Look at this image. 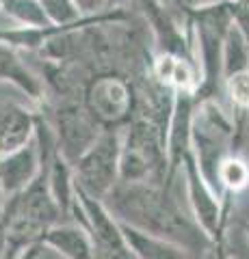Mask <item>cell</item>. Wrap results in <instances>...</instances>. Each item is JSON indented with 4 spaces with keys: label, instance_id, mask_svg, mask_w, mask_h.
<instances>
[{
    "label": "cell",
    "instance_id": "15",
    "mask_svg": "<svg viewBox=\"0 0 249 259\" xmlns=\"http://www.w3.org/2000/svg\"><path fill=\"white\" fill-rule=\"evenodd\" d=\"M0 15L15 26H48L50 20L39 0H0Z\"/></svg>",
    "mask_w": 249,
    "mask_h": 259
},
{
    "label": "cell",
    "instance_id": "17",
    "mask_svg": "<svg viewBox=\"0 0 249 259\" xmlns=\"http://www.w3.org/2000/svg\"><path fill=\"white\" fill-rule=\"evenodd\" d=\"M128 0H74V5L78 7L80 15H98V13H106L124 7Z\"/></svg>",
    "mask_w": 249,
    "mask_h": 259
},
{
    "label": "cell",
    "instance_id": "22",
    "mask_svg": "<svg viewBox=\"0 0 249 259\" xmlns=\"http://www.w3.org/2000/svg\"><path fill=\"white\" fill-rule=\"evenodd\" d=\"M243 231H245V236H247V240H249V221L243 225Z\"/></svg>",
    "mask_w": 249,
    "mask_h": 259
},
{
    "label": "cell",
    "instance_id": "25",
    "mask_svg": "<svg viewBox=\"0 0 249 259\" xmlns=\"http://www.w3.org/2000/svg\"><path fill=\"white\" fill-rule=\"evenodd\" d=\"M245 3H249V0H245Z\"/></svg>",
    "mask_w": 249,
    "mask_h": 259
},
{
    "label": "cell",
    "instance_id": "8",
    "mask_svg": "<svg viewBox=\"0 0 249 259\" xmlns=\"http://www.w3.org/2000/svg\"><path fill=\"white\" fill-rule=\"evenodd\" d=\"M39 108L35 104L3 100L0 97V156L15 151L35 139Z\"/></svg>",
    "mask_w": 249,
    "mask_h": 259
},
{
    "label": "cell",
    "instance_id": "13",
    "mask_svg": "<svg viewBox=\"0 0 249 259\" xmlns=\"http://www.w3.org/2000/svg\"><path fill=\"white\" fill-rule=\"evenodd\" d=\"M223 100L228 102V108L232 112L236 125V139L243 141L245 125L249 119V71H240L226 80L223 84Z\"/></svg>",
    "mask_w": 249,
    "mask_h": 259
},
{
    "label": "cell",
    "instance_id": "21",
    "mask_svg": "<svg viewBox=\"0 0 249 259\" xmlns=\"http://www.w3.org/2000/svg\"><path fill=\"white\" fill-rule=\"evenodd\" d=\"M5 205H7V194L3 190V186H0V221H3V214H5Z\"/></svg>",
    "mask_w": 249,
    "mask_h": 259
},
{
    "label": "cell",
    "instance_id": "14",
    "mask_svg": "<svg viewBox=\"0 0 249 259\" xmlns=\"http://www.w3.org/2000/svg\"><path fill=\"white\" fill-rule=\"evenodd\" d=\"M221 67H223V84H226V80L232 78L234 74L249 71V48H247L245 37L240 35L236 24H232V28L226 35V41H223Z\"/></svg>",
    "mask_w": 249,
    "mask_h": 259
},
{
    "label": "cell",
    "instance_id": "2",
    "mask_svg": "<svg viewBox=\"0 0 249 259\" xmlns=\"http://www.w3.org/2000/svg\"><path fill=\"white\" fill-rule=\"evenodd\" d=\"M234 7L232 3L219 0L215 5L202 7L189 13V24L193 30V46L202 71V84L197 89V102L202 100H223V67L221 50L228 30L234 24Z\"/></svg>",
    "mask_w": 249,
    "mask_h": 259
},
{
    "label": "cell",
    "instance_id": "10",
    "mask_svg": "<svg viewBox=\"0 0 249 259\" xmlns=\"http://www.w3.org/2000/svg\"><path fill=\"white\" fill-rule=\"evenodd\" d=\"M42 244L59 250L67 259H100L93 236L78 221H63L59 225L50 227L44 233Z\"/></svg>",
    "mask_w": 249,
    "mask_h": 259
},
{
    "label": "cell",
    "instance_id": "3",
    "mask_svg": "<svg viewBox=\"0 0 249 259\" xmlns=\"http://www.w3.org/2000/svg\"><path fill=\"white\" fill-rule=\"evenodd\" d=\"M52 127L57 149L72 164L98 141L104 132L91 117L83 100H44L37 106Z\"/></svg>",
    "mask_w": 249,
    "mask_h": 259
},
{
    "label": "cell",
    "instance_id": "11",
    "mask_svg": "<svg viewBox=\"0 0 249 259\" xmlns=\"http://www.w3.org/2000/svg\"><path fill=\"white\" fill-rule=\"evenodd\" d=\"M219 188L223 201V216L230 223L236 197L249 188V160L240 156V151H234L223 158L219 166Z\"/></svg>",
    "mask_w": 249,
    "mask_h": 259
},
{
    "label": "cell",
    "instance_id": "6",
    "mask_svg": "<svg viewBox=\"0 0 249 259\" xmlns=\"http://www.w3.org/2000/svg\"><path fill=\"white\" fill-rule=\"evenodd\" d=\"M180 182L184 184L187 203L197 225L206 231V236L212 240L215 246H228V225L230 223L223 216L221 197L208 186L204 175L199 173L193 153H189L182 160Z\"/></svg>",
    "mask_w": 249,
    "mask_h": 259
},
{
    "label": "cell",
    "instance_id": "23",
    "mask_svg": "<svg viewBox=\"0 0 249 259\" xmlns=\"http://www.w3.org/2000/svg\"><path fill=\"white\" fill-rule=\"evenodd\" d=\"M28 259H33V246L28 248Z\"/></svg>",
    "mask_w": 249,
    "mask_h": 259
},
{
    "label": "cell",
    "instance_id": "4",
    "mask_svg": "<svg viewBox=\"0 0 249 259\" xmlns=\"http://www.w3.org/2000/svg\"><path fill=\"white\" fill-rule=\"evenodd\" d=\"M83 102L102 130H124L134 112V80L122 74L91 76Z\"/></svg>",
    "mask_w": 249,
    "mask_h": 259
},
{
    "label": "cell",
    "instance_id": "18",
    "mask_svg": "<svg viewBox=\"0 0 249 259\" xmlns=\"http://www.w3.org/2000/svg\"><path fill=\"white\" fill-rule=\"evenodd\" d=\"M234 24L238 26L240 35L245 37L247 48H249V3H240L234 7Z\"/></svg>",
    "mask_w": 249,
    "mask_h": 259
},
{
    "label": "cell",
    "instance_id": "5",
    "mask_svg": "<svg viewBox=\"0 0 249 259\" xmlns=\"http://www.w3.org/2000/svg\"><path fill=\"white\" fill-rule=\"evenodd\" d=\"M122 130H104L89 149L74 162L76 186L91 197L106 201L119 184Z\"/></svg>",
    "mask_w": 249,
    "mask_h": 259
},
{
    "label": "cell",
    "instance_id": "24",
    "mask_svg": "<svg viewBox=\"0 0 249 259\" xmlns=\"http://www.w3.org/2000/svg\"><path fill=\"white\" fill-rule=\"evenodd\" d=\"M20 259H28V250H26V253H24V255H22Z\"/></svg>",
    "mask_w": 249,
    "mask_h": 259
},
{
    "label": "cell",
    "instance_id": "9",
    "mask_svg": "<svg viewBox=\"0 0 249 259\" xmlns=\"http://www.w3.org/2000/svg\"><path fill=\"white\" fill-rule=\"evenodd\" d=\"M0 84H11L18 89L35 106H39L46 97L42 78L33 69V65L26 63V54L5 44H0Z\"/></svg>",
    "mask_w": 249,
    "mask_h": 259
},
{
    "label": "cell",
    "instance_id": "12",
    "mask_svg": "<svg viewBox=\"0 0 249 259\" xmlns=\"http://www.w3.org/2000/svg\"><path fill=\"white\" fill-rule=\"evenodd\" d=\"M122 229L136 259H191L187 250L169 240L156 238L152 233L134 229V227L124 225V223H122Z\"/></svg>",
    "mask_w": 249,
    "mask_h": 259
},
{
    "label": "cell",
    "instance_id": "19",
    "mask_svg": "<svg viewBox=\"0 0 249 259\" xmlns=\"http://www.w3.org/2000/svg\"><path fill=\"white\" fill-rule=\"evenodd\" d=\"M33 259H67L65 255H61L59 250H54L50 246H46V244H35L33 246Z\"/></svg>",
    "mask_w": 249,
    "mask_h": 259
},
{
    "label": "cell",
    "instance_id": "16",
    "mask_svg": "<svg viewBox=\"0 0 249 259\" xmlns=\"http://www.w3.org/2000/svg\"><path fill=\"white\" fill-rule=\"evenodd\" d=\"M39 3H42L50 24H57V26H69L85 18L80 15L74 0H39Z\"/></svg>",
    "mask_w": 249,
    "mask_h": 259
},
{
    "label": "cell",
    "instance_id": "1",
    "mask_svg": "<svg viewBox=\"0 0 249 259\" xmlns=\"http://www.w3.org/2000/svg\"><path fill=\"white\" fill-rule=\"evenodd\" d=\"M106 205L119 223L173 242L191 259H204L215 246L191 209L182 207L175 184L119 182L106 197Z\"/></svg>",
    "mask_w": 249,
    "mask_h": 259
},
{
    "label": "cell",
    "instance_id": "7",
    "mask_svg": "<svg viewBox=\"0 0 249 259\" xmlns=\"http://www.w3.org/2000/svg\"><path fill=\"white\" fill-rule=\"evenodd\" d=\"M44 171V156L39 143L33 139L24 147L0 156V186L7 199L26 190Z\"/></svg>",
    "mask_w": 249,
    "mask_h": 259
},
{
    "label": "cell",
    "instance_id": "20",
    "mask_svg": "<svg viewBox=\"0 0 249 259\" xmlns=\"http://www.w3.org/2000/svg\"><path fill=\"white\" fill-rule=\"evenodd\" d=\"M204 259H234V257H232L228 246H212Z\"/></svg>",
    "mask_w": 249,
    "mask_h": 259
}]
</instances>
